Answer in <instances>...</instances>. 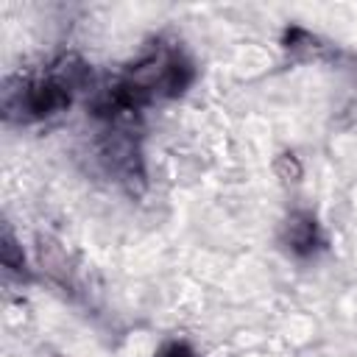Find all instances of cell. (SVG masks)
I'll return each instance as SVG.
<instances>
[{
	"label": "cell",
	"instance_id": "obj_1",
	"mask_svg": "<svg viewBox=\"0 0 357 357\" xmlns=\"http://www.w3.org/2000/svg\"><path fill=\"white\" fill-rule=\"evenodd\" d=\"M284 240L296 254H310L318 243V226L315 218L307 212H296L284 223Z\"/></svg>",
	"mask_w": 357,
	"mask_h": 357
},
{
	"label": "cell",
	"instance_id": "obj_2",
	"mask_svg": "<svg viewBox=\"0 0 357 357\" xmlns=\"http://www.w3.org/2000/svg\"><path fill=\"white\" fill-rule=\"evenodd\" d=\"M39 259H42V265H45V271L50 276H56V279L67 276V268H64L67 262H64V254H61L59 245H53V243L45 245V240H39Z\"/></svg>",
	"mask_w": 357,
	"mask_h": 357
},
{
	"label": "cell",
	"instance_id": "obj_3",
	"mask_svg": "<svg viewBox=\"0 0 357 357\" xmlns=\"http://www.w3.org/2000/svg\"><path fill=\"white\" fill-rule=\"evenodd\" d=\"M0 259H3V265H6V268H11V271H22V268H25L22 251H20V245H17V240H14V234H11V229H8V226L3 229V240H0Z\"/></svg>",
	"mask_w": 357,
	"mask_h": 357
},
{
	"label": "cell",
	"instance_id": "obj_4",
	"mask_svg": "<svg viewBox=\"0 0 357 357\" xmlns=\"http://www.w3.org/2000/svg\"><path fill=\"white\" fill-rule=\"evenodd\" d=\"M276 173L284 181H298L304 176V167L293 153H282V156H276Z\"/></svg>",
	"mask_w": 357,
	"mask_h": 357
},
{
	"label": "cell",
	"instance_id": "obj_5",
	"mask_svg": "<svg viewBox=\"0 0 357 357\" xmlns=\"http://www.w3.org/2000/svg\"><path fill=\"white\" fill-rule=\"evenodd\" d=\"M162 357H192L190 354V349L187 346H181V343H170L167 349H165V354Z\"/></svg>",
	"mask_w": 357,
	"mask_h": 357
}]
</instances>
